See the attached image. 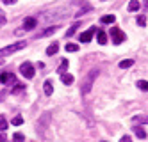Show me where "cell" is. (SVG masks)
I'll use <instances>...</instances> for the list:
<instances>
[{"label": "cell", "instance_id": "cell-12", "mask_svg": "<svg viewBox=\"0 0 148 142\" xmlns=\"http://www.w3.org/2000/svg\"><path fill=\"white\" fill-rule=\"evenodd\" d=\"M57 29H59V27H57V25H54V27H50V29H47L45 32H41V34H38L36 37H48V36H52V34H54V32H56Z\"/></svg>", "mask_w": 148, "mask_h": 142}, {"label": "cell", "instance_id": "cell-19", "mask_svg": "<svg viewBox=\"0 0 148 142\" xmlns=\"http://www.w3.org/2000/svg\"><path fill=\"white\" fill-rule=\"evenodd\" d=\"M139 0H130V2H129V11H132V13H134V11H137V9H139Z\"/></svg>", "mask_w": 148, "mask_h": 142}, {"label": "cell", "instance_id": "cell-27", "mask_svg": "<svg viewBox=\"0 0 148 142\" xmlns=\"http://www.w3.org/2000/svg\"><path fill=\"white\" fill-rule=\"evenodd\" d=\"M64 48H66V52H79V46L75 45V43H68Z\"/></svg>", "mask_w": 148, "mask_h": 142}, {"label": "cell", "instance_id": "cell-29", "mask_svg": "<svg viewBox=\"0 0 148 142\" xmlns=\"http://www.w3.org/2000/svg\"><path fill=\"white\" fill-rule=\"evenodd\" d=\"M7 23V18H5V13L0 9V25H5Z\"/></svg>", "mask_w": 148, "mask_h": 142}, {"label": "cell", "instance_id": "cell-34", "mask_svg": "<svg viewBox=\"0 0 148 142\" xmlns=\"http://www.w3.org/2000/svg\"><path fill=\"white\" fill-rule=\"evenodd\" d=\"M4 100V92H0V101H2Z\"/></svg>", "mask_w": 148, "mask_h": 142}, {"label": "cell", "instance_id": "cell-30", "mask_svg": "<svg viewBox=\"0 0 148 142\" xmlns=\"http://www.w3.org/2000/svg\"><path fill=\"white\" fill-rule=\"evenodd\" d=\"M137 25H139V27H145V25H146V18H145V16H137Z\"/></svg>", "mask_w": 148, "mask_h": 142}, {"label": "cell", "instance_id": "cell-11", "mask_svg": "<svg viewBox=\"0 0 148 142\" xmlns=\"http://www.w3.org/2000/svg\"><path fill=\"white\" fill-rule=\"evenodd\" d=\"M61 82L64 84V85H71V84H73V75H70V73H62V75H61Z\"/></svg>", "mask_w": 148, "mask_h": 142}, {"label": "cell", "instance_id": "cell-7", "mask_svg": "<svg viewBox=\"0 0 148 142\" xmlns=\"http://www.w3.org/2000/svg\"><path fill=\"white\" fill-rule=\"evenodd\" d=\"M79 4H80V7H79V11H77V13H75V14H73V16H75V18H80V16H82L84 13H89V11L93 9V7H91V5H89L88 2H79Z\"/></svg>", "mask_w": 148, "mask_h": 142}, {"label": "cell", "instance_id": "cell-31", "mask_svg": "<svg viewBox=\"0 0 148 142\" xmlns=\"http://www.w3.org/2000/svg\"><path fill=\"white\" fill-rule=\"evenodd\" d=\"M120 142H132V139H130L129 135H125V137H121V139H120Z\"/></svg>", "mask_w": 148, "mask_h": 142}, {"label": "cell", "instance_id": "cell-9", "mask_svg": "<svg viewBox=\"0 0 148 142\" xmlns=\"http://www.w3.org/2000/svg\"><path fill=\"white\" fill-rule=\"evenodd\" d=\"M36 25H38V20L36 18H25V21H23L25 30H32V29H36Z\"/></svg>", "mask_w": 148, "mask_h": 142}, {"label": "cell", "instance_id": "cell-18", "mask_svg": "<svg viewBox=\"0 0 148 142\" xmlns=\"http://www.w3.org/2000/svg\"><path fill=\"white\" fill-rule=\"evenodd\" d=\"M114 20H116L114 14H103L102 16V23H114Z\"/></svg>", "mask_w": 148, "mask_h": 142}, {"label": "cell", "instance_id": "cell-5", "mask_svg": "<svg viewBox=\"0 0 148 142\" xmlns=\"http://www.w3.org/2000/svg\"><path fill=\"white\" fill-rule=\"evenodd\" d=\"M20 73H22L25 78H32V76L36 75V71H34V66L30 62H23L22 66H20Z\"/></svg>", "mask_w": 148, "mask_h": 142}, {"label": "cell", "instance_id": "cell-33", "mask_svg": "<svg viewBox=\"0 0 148 142\" xmlns=\"http://www.w3.org/2000/svg\"><path fill=\"white\" fill-rule=\"evenodd\" d=\"M7 140V137H5V133H0V142H5Z\"/></svg>", "mask_w": 148, "mask_h": 142}, {"label": "cell", "instance_id": "cell-2", "mask_svg": "<svg viewBox=\"0 0 148 142\" xmlns=\"http://www.w3.org/2000/svg\"><path fill=\"white\" fill-rule=\"evenodd\" d=\"M97 75H98V69H91L86 76H84V80H82V87H80V91H82V94H84V96L89 94V91L93 89V82H95V78H97Z\"/></svg>", "mask_w": 148, "mask_h": 142}, {"label": "cell", "instance_id": "cell-10", "mask_svg": "<svg viewBox=\"0 0 148 142\" xmlns=\"http://www.w3.org/2000/svg\"><path fill=\"white\" fill-rule=\"evenodd\" d=\"M9 82H14V76L13 73H0V84H9Z\"/></svg>", "mask_w": 148, "mask_h": 142}, {"label": "cell", "instance_id": "cell-6", "mask_svg": "<svg viewBox=\"0 0 148 142\" xmlns=\"http://www.w3.org/2000/svg\"><path fill=\"white\" fill-rule=\"evenodd\" d=\"M111 36H112V43H114V45H121V43L125 41V34L118 27H112L111 29Z\"/></svg>", "mask_w": 148, "mask_h": 142}, {"label": "cell", "instance_id": "cell-25", "mask_svg": "<svg viewBox=\"0 0 148 142\" xmlns=\"http://www.w3.org/2000/svg\"><path fill=\"white\" fill-rule=\"evenodd\" d=\"M11 124H14V126L23 124V117H22V116H16V117H13V119H11Z\"/></svg>", "mask_w": 148, "mask_h": 142}, {"label": "cell", "instance_id": "cell-23", "mask_svg": "<svg viewBox=\"0 0 148 142\" xmlns=\"http://www.w3.org/2000/svg\"><path fill=\"white\" fill-rule=\"evenodd\" d=\"M9 123H7V119L4 116H0V132H4V130H7Z\"/></svg>", "mask_w": 148, "mask_h": 142}, {"label": "cell", "instance_id": "cell-20", "mask_svg": "<svg viewBox=\"0 0 148 142\" xmlns=\"http://www.w3.org/2000/svg\"><path fill=\"white\" fill-rule=\"evenodd\" d=\"M132 64H134V60H132V59H125V60H121V62H120V68H121V69H127V68H130Z\"/></svg>", "mask_w": 148, "mask_h": 142}, {"label": "cell", "instance_id": "cell-35", "mask_svg": "<svg viewBox=\"0 0 148 142\" xmlns=\"http://www.w3.org/2000/svg\"><path fill=\"white\" fill-rule=\"evenodd\" d=\"M145 2H148V0H145Z\"/></svg>", "mask_w": 148, "mask_h": 142}, {"label": "cell", "instance_id": "cell-22", "mask_svg": "<svg viewBox=\"0 0 148 142\" xmlns=\"http://www.w3.org/2000/svg\"><path fill=\"white\" fill-rule=\"evenodd\" d=\"M79 27H80V23H79V21H77V23H73V25H71V27L68 29V32H66V36H68V37H70V36H73V34H75V30H77Z\"/></svg>", "mask_w": 148, "mask_h": 142}, {"label": "cell", "instance_id": "cell-14", "mask_svg": "<svg viewBox=\"0 0 148 142\" xmlns=\"http://www.w3.org/2000/svg\"><path fill=\"white\" fill-rule=\"evenodd\" d=\"M57 50H59V45H57V43H52V45L47 48V55H56Z\"/></svg>", "mask_w": 148, "mask_h": 142}, {"label": "cell", "instance_id": "cell-1", "mask_svg": "<svg viewBox=\"0 0 148 142\" xmlns=\"http://www.w3.org/2000/svg\"><path fill=\"white\" fill-rule=\"evenodd\" d=\"M71 14V9L70 5H54L50 9H45L43 13L39 14L41 21H45V23H52V21H57V20H64Z\"/></svg>", "mask_w": 148, "mask_h": 142}, {"label": "cell", "instance_id": "cell-15", "mask_svg": "<svg viewBox=\"0 0 148 142\" xmlns=\"http://www.w3.org/2000/svg\"><path fill=\"white\" fill-rule=\"evenodd\" d=\"M134 123L136 124H148V116H136Z\"/></svg>", "mask_w": 148, "mask_h": 142}, {"label": "cell", "instance_id": "cell-3", "mask_svg": "<svg viewBox=\"0 0 148 142\" xmlns=\"http://www.w3.org/2000/svg\"><path fill=\"white\" fill-rule=\"evenodd\" d=\"M25 48V41H18V43H13V45H9L5 48H0V57H5V55H11V53L18 52V50H22Z\"/></svg>", "mask_w": 148, "mask_h": 142}, {"label": "cell", "instance_id": "cell-28", "mask_svg": "<svg viewBox=\"0 0 148 142\" xmlns=\"http://www.w3.org/2000/svg\"><path fill=\"white\" fill-rule=\"evenodd\" d=\"M13 140H14V142H25V135H23V133H14Z\"/></svg>", "mask_w": 148, "mask_h": 142}, {"label": "cell", "instance_id": "cell-32", "mask_svg": "<svg viewBox=\"0 0 148 142\" xmlns=\"http://www.w3.org/2000/svg\"><path fill=\"white\" fill-rule=\"evenodd\" d=\"M4 4H7V5H11V4H16V0H2Z\"/></svg>", "mask_w": 148, "mask_h": 142}, {"label": "cell", "instance_id": "cell-17", "mask_svg": "<svg viewBox=\"0 0 148 142\" xmlns=\"http://www.w3.org/2000/svg\"><path fill=\"white\" fill-rule=\"evenodd\" d=\"M98 32V43H100V45H105V43H107V34H105V32L103 30H97Z\"/></svg>", "mask_w": 148, "mask_h": 142}, {"label": "cell", "instance_id": "cell-26", "mask_svg": "<svg viewBox=\"0 0 148 142\" xmlns=\"http://www.w3.org/2000/svg\"><path fill=\"white\" fill-rule=\"evenodd\" d=\"M66 69H68V60H62V62H61V66L57 68V73L62 75V73H66Z\"/></svg>", "mask_w": 148, "mask_h": 142}, {"label": "cell", "instance_id": "cell-4", "mask_svg": "<svg viewBox=\"0 0 148 142\" xmlns=\"http://www.w3.org/2000/svg\"><path fill=\"white\" fill-rule=\"evenodd\" d=\"M50 117H52V114H50V112H45L43 116L39 117V121H38V132H41V135L45 133L47 126L50 124Z\"/></svg>", "mask_w": 148, "mask_h": 142}, {"label": "cell", "instance_id": "cell-8", "mask_svg": "<svg viewBox=\"0 0 148 142\" xmlns=\"http://www.w3.org/2000/svg\"><path fill=\"white\" fill-rule=\"evenodd\" d=\"M95 32H97V27H91L88 32H84V34H80V41H82V43H89Z\"/></svg>", "mask_w": 148, "mask_h": 142}, {"label": "cell", "instance_id": "cell-13", "mask_svg": "<svg viewBox=\"0 0 148 142\" xmlns=\"http://www.w3.org/2000/svg\"><path fill=\"white\" fill-rule=\"evenodd\" d=\"M43 89H45V94H47V96H52V94H54V85H52V82H50V80H47V82H45Z\"/></svg>", "mask_w": 148, "mask_h": 142}, {"label": "cell", "instance_id": "cell-24", "mask_svg": "<svg viewBox=\"0 0 148 142\" xmlns=\"http://www.w3.org/2000/svg\"><path fill=\"white\" fill-rule=\"evenodd\" d=\"M23 89H25V87H23L22 84H14V87L11 89V92H13V94H20V92H22Z\"/></svg>", "mask_w": 148, "mask_h": 142}, {"label": "cell", "instance_id": "cell-16", "mask_svg": "<svg viewBox=\"0 0 148 142\" xmlns=\"http://www.w3.org/2000/svg\"><path fill=\"white\" fill-rule=\"evenodd\" d=\"M134 133H136V137H137V139H141V140H143V139H146V132H145L141 126H139V128L136 126V128H134Z\"/></svg>", "mask_w": 148, "mask_h": 142}, {"label": "cell", "instance_id": "cell-21", "mask_svg": "<svg viewBox=\"0 0 148 142\" xmlns=\"http://www.w3.org/2000/svg\"><path fill=\"white\" fill-rule=\"evenodd\" d=\"M137 89H141L143 92H148V82L146 80H139L137 82Z\"/></svg>", "mask_w": 148, "mask_h": 142}]
</instances>
